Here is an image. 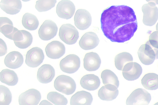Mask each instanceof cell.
<instances>
[{
	"instance_id": "obj_13",
	"label": "cell",
	"mask_w": 158,
	"mask_h": 105,
	"mask_svg": "<svg viewBox=\"0 0 158 105\" xmlns=\"http://www.w3.org/2000/svg\"><path fill=\"white\" fill-rule=\"evenodd\" d=\"M142 72L141 65L135 62L126 64L123 67L122 74L123 77L128 81H134L138 79Z\"/></svg>"
},
{
	"instance_id": "obj_7",
	"label": "cell",
	"mask_w": 158,
	"mask_h": 105,
	"mask_svg": "<svg viewBox=\"0 0 158 105\" xmlns=\"http://www.w3.org/2000/svg\"><path fill=\"white\" fill-rule=\"evenodd\" d=\"M80 63V59L77 55L73 54H70L61 60L60 67L62 71L68 74H72L78 70Z\"/></svg>"
},
{
	"instance_id": "obj_15",
	"label": "cell",
	"mask_w": 158,
	"mask_h": 105,
	"mask_svg": "<svg viewBox=\"0 0 158 105\" xmlns=\"http://www.w3.org/2000/svg\"><path fill=\"white\" fill-rule=\"evenodd\" d=\"M13 40L15 46L20 49L29 46L33 41L32 36L29 32L24 30H18L14 34Z\"/></svg>"
},
{
	"instance_id": "obj_9",
	"label": "cell",
	"mask_w": 158,
	"mask_h": 105,
	"mask_svg": "<svg viewBox=\"0 0 158 105\" xmlns=\"http://www.w3.org/2000/svg\"><path fill=\"white\" fill-rule=\"evenodd\" d=\"M44 58L42 50L38 47H34L27 51L26 55L25 63L30 67H36L42 63Z\"/></svg>"
},
{
	"instance_id": "obj_22",
	"label": "cell",
	"mask_w": 158,
	"mask_h": 105,
	"mask_svg": "<svg viewBox=\"0 0 158 105\" xmlns=\"http://www.w3.org/2000/svg\"><path fill=\"white\" fill-rule=\"evenodd\" d=\"M93 100L91 94L84 91H78L71 97L70 100L71 105H89Z\"/></svg>"
},
{
	"instance_id": "obj_12",
	"label": "cell",
	"mask_w": 158,
	"mask_h": 105,
	"mask_svg": "<svg viewBox=\"0 0 158 105\" xmlns=\"http://www.w3.org/2000/svg\"><path fill=\"white\" fill-rule=\"evenodd\" d=\"M41 99L39 91L35 89H29L21 94L19 98L20 105H38Z\"/></svg>"
},
{
	"instance_id": "obj_8",
	"label": "cell",
	"mask_w": 158,
	"mask_h": 105,
	"mask_svg": "<svg viewBox=\"0 0 158 105\" xmlns=\"http://www.w3.org/2000/svg\"><path fill=\"white\" fill-rule=\"evenodd\" d=\"M57 31L58 27L56 23L51 20H46L40 27L38 35L42 40L48 41L56 36Z\"/></svg>"
},
{
	"instance_id": "obj_14",
	"label": "cell",
	"mask_w": 158,
	"mask_h": 105,
	"mask_svg": "<svg viewBox=\"0 0 158 105\" xmlns=\"http://www.w3.org/2000/svg\"><path fill=\"white\" fill-rule=\"evenodd\" d=\"M47 56L53 59H59L65 54V48L64 45L60 41L55 40L48 43L45 48Z\"/></svg>"
},
{
	"instance_id": "obj_1",
	"label": "cell",
	"mask_w": 158,
	"mask_h": 105,
	"mask_svg": "<svg viewBox=\"0 0 158 105\" xmlns=\"http://www.w3.org/2000/svg\"><path fill=\"white\" fill-rule=\"evenodd\" d=\"M133 10L125 5L112 6L102 12L100 19L104 35L113 42L123 43L130 39L137 29Z\"/></svg>"
},
{
	"instance_id": "obj_3",
	"label": "cell",
	"mask_w": 158,
	"mask_h": 105,
	"mask_svg": "<svg viewBox=\"0 0 158 105\" xmlns=\"http://www.w3.org/2000/svg\"><path fill=\"white\" fill-rule=\"evenodd\" d=\"M54 86L56 90L67 95L73 94L76 87L74 79L65 75L58 76L54 81Z\"/></svg>"
},
{
	"instance_id": "obj_25",
	"label": "cell",
	"mask_w": 158,
	"mask_h": 105,
	"mask_svg": "<svg viewBox=\"0 0 158 105\" xmlns=\"http://www.w3.org/2000/svg\"><path fill=\"white\" fill-rule=\"evenodd\" d=\"M141 82L145 89L156 90L158 88V75L153 73L146 74L142 78Z\"/></svg>"
},
{
	"instance_id": "obj_34",
	"label": "cell",
	"mask_w": 158,
	"mask_h": 105,
	"mask_svg": "<svg viewBox=\"0 0 158 105\" xmlns=\"http://www.w3.org/2000/svg\"><path fill=\"white\" fill-rule=\"evenodd\" d=\"M0 56L5 55L7 52V47L6 43L1 38H0Z\"/></svg>"
},
{
	"instance_id": "obj_10",
	"label": "cell",
	"mask_w": 158,
	"mask_h": 105,
	"mask_svg": "<svg viewBox=\"0 0 158 105\" xmlns=\"http://www.w3.org/2000/svg\"><path fill=\"white\" fill-rule=\"evenodd\" d=\"M74 24L79 30H84L91 25L92 17L90 13L84 9H79L76 12L74 17Z\"/></svg>"
},
{
	"instance_id": "obj_33",
	"label": "cell",
	"mask_w": 158,
	"mask_h": 105,
	"mask_svg": "<svg viewBox=\"0 0 158 105\" xmlns=\"http://www.w3.org/2000/svg\"><path fill=\"white\" fill-rule=\"evenodd\" d=\"M148 40L153 46L158 49V30L154 31L151 34Z\"/></svg>"
},
{
	"instance_id": "obj_35",
	"label": "cell",
	"mask_w": 158,
	"mask_h": 105,
	"mask_svg": "<svg viewBox=\"0 0 158 105\" xmlns=\"http://www.w3.org/2000/svg\"><path fill=\"white\" fill-rule=\"evenodd\" d=\"M53 105L51 103L48 101L44 100H42L40 103L39 105Z\"/></svg>"
},
{
	"instance_id": "obj_29",
	"label": "cell",
	"mask_w": 158,
	"mask_h": 105,
	"mask_svg": "<svg viewBox=\"0 0 158 105\" xmlns=\"http://www.w3.org/2000/svg\"><path fill=\"white\" fill-rule=\"evenodd\" d=\"M101 78L104 85L112 84L118 88L119 81L118 78L115 74L110 70L105 69L101 73Z\"/></svg>"
},
{
	"instance_id": "obj_36",
	"label": "cell",
	"mask_w": 158,
	"mask_h": 105,
	"mask_svg": "<svg viewBox=\"0 0 158 105\" xmlns=\"http://www.w3.org/2000/svg\"><path fill=\"white\" fill-rule=\"evenodd\" d=\"M148 2H153L155 3L156 4H158V0H146Z\"/></svg>"
},
{
	"instance_id": "obj_18",
	"label": "cell",
	"mask_w": 158,
	"mask_h": 105,
	"mask_svg": "<svg viewBox=\"0 0 158 105\" xmlns=\"http://www.w3.org/2000/svg\"><path fill=\"white\" fill-rule=\"evenodd\" d=\"M83 62L84 68L89 71H95L98 69L101 63L98 55L93 52L87 53L85 54Z\"/></svg>"
},
{
	"instance_id": "obj_4",
	"label": "cell",
	"mask_w": 158,
	"mask_h": 105,
	"mask_svg": "<svg viewBox=\"0 0 158 105\" xmlns=\"http://www.w3.org/2000/svg\"><path fill=\"white\" fill-rule=\"evenodd\" d=\"M59 35L62 41L69 45L75 43L79 37L77 29L69 23L62 25L60 28Z\"/></svg>"
},
{
	"instance_id": "obj_37",
	"label": "cell",
	"mask_w": 158,
	"mask_h": 105,
	"mask_svg": "<svg viewBox=\"0 0 158 105\" xmlns=\"http://www.w3.org/2000/svg\"><path fill=\"white\" fill-rule=\"evenodd\" d=\"M156 30H158V22L156 25Z\"/></svg>"
},
{
	"instance_id": "obj_17",
	"label": "cell",
	"mask_w": 158,
	"mask_h": 105,
	"mask_svg": "<svg viewBox=\"0 0 158 105\" xmlns=\"http://www.w3.org/2000/svg\"><path fill=\"white\" fill-rule=\"evenodd\" d=\"M55 76L53 67L49 64H44L38 71L37 78L38 81L42 83L47 84L51 82Z\"/></svg>"
},
{
	"instance_id": "obj_21",
	"label": "cell",
	"mask_w": 158,
	"mask_h": 105,
	"mask_svg": "<svg viewBox=\"0 0 158 105\" xmlns=\"http://www.w3.org/2000/svg\"><path fill=\"white\" fill-rule=\"evenodd\" d=\"M80 84L83 88L86 90L94 91L99 87L100 81L98 77L94 74H87L81 78Z\"/></svg>"
},
{
	"instance_id": "obj_5",
	"label": "cell",
	"mask_w": 158,
	"mask_h": 105,
	"mask_svg": "<svg viewBox=\"0 0 158 105\" xmlns=\"http://www.w3.org/2000/svg\"><path fill=\"white\" fill-rule=\"evenodd\" d=\"M151 99L150 94L145 90L138 88L132 91L127 98V105H148Z\"/></svg>"
},
{
	"instance_id": "obj_32",
	"label": "cell",
	"mask_w": 158,
	"mask_h": 105,
	"mask_svg": "<svg viewBox=\"0 0 158 105\" xmlns=\"http://www.w3.org/2000/svg\"><path fill=\"white\" fill-rule=\"evenodd\" d=\"M12 94L9 89L6 87L0 85V105H8L12 100Z\"/></svg>"
},
{
	"instance_id": "obj_2",
	"label": "cell",
	"mask_w": 158,
	"mask_h": 105,
	"mask_svg": "<svg viewBox=\"0 0 158 105\" xmlns=\"http://www.w3.org/2000/svg\"><path fill=\"white\" fill-rule=\"evenodd\" d=\"M139 59L145 65L152 64L156 59H158V49L155 48L149 40L140 46L138 51Z\"/></svg>"
},
{
	"instance_id": "obj_38",
	"label": "cell",
	"mask_w": 158,
	"mask_h": 105,
	"mask_svg": "<svg viewBox=\"0 0 158 105\" xmlns=\"http://www.w3.org/2000/svg\"><path fill=\"white\" fill-rule=\"evenodd\" d=\"M22 1L25 2H28L30 1L31 0H22Z\"/></svg>"
},
{
	"instance_id": "obj_19",
	"label": "cell",
	"mask_w": 158,
	"mask_h": 105,
	"mask_svg": "<svg viewBox=\"0 0 158 105\" xmlns=\"http://www.w3.org/2000/svg\"><path fill=\"white\" fill-rule=\"evenodd\" d=\"M118 88L114 85H105L98 90V96L103 100L112 101L116 99L118 94Z\"/></svg>"
},
{
	"instance_id": "obj_27",
	"label": "cell",
	"mask_w": 158,
	"mask_h": 105,
	"mask_svg": "<svg viewBox=\"0 0 158 105\" xmlns=\"http://www.w3.org/2000/svg\"><path fill=\"white\" fill-rule=\"evenodd\" d=\"M22 24L24 27L30 30H36L39 25V22L37 17L29 13L24 14L22 19Z\"/></svg>"
},
{
	"instance_id": "obj_28",
	"label": "cell",
	"mask_w": 158,
	"mask_h": 105,
	"mask_svg": "<svg viewBox=\"0 0 158 105\" xmlns=\"http://www.w3.org/2000/svg\"><path fill=\"white\" fill-rule=\"evenodd\" d=\"M114 61L116 68L119 70L122 71L126 64L133 62V58L130 53L123 52L116 55L114 58Z\"/></svg>"
},
{
	"instance_id": "obj_20",
	"label": "cell",
	"mask_w": 158,
	"mask_h": 105,
	"mask_svg": "<svg viewBox=\"0 0 158 105\" xmlns=\"http://www.w3.org/2000/svg\"><path fill=\"white\" fill-rule=\"evenodd\" d=\"M23 55L17 51H12L9 53L5 57L4 63L7 67L16 69L20 67L23 63Z\"/></svg>"
},
{
	"instance_id": "obj_11",
	"label": "cell",
	"mask_w": 158,
	"mask_h": 105,
	"mask_svg": "<svg viewBox=\"0 0 158 105\" xmlns=\"http://www.w3.org/2000/svg\"><path fill=\"white\" fill-rule=\"evenodd\" d=\"M75 10V5L72 1L69 0H62L57 5L56 13L60 18L68 19L74 15Z\"/></svg>"
},
{
	"instance_id": "obj_16",
	"label": "cell",
	"mask_w": 158,
	"mask_h": 105,
	"mask_svg": "<svg viewBox=\"0 0 158 105\" xmlns=\"http://www.w3.org/2000/svg\"><path fill=\"white\" fill-rule=\"evenodd\" d=\"M99 42V39L95 33L88 32L82 35L79 41V44L82 49L88 50L95 48Z\"/></svg>"
},
{
	"instance_id": "obj_30",
	"label": "cell",
	"mask_w": 158,
	"mask_h": 105,
	"mask_svg": "<svg viewBox=\"0 0 158 105\" xmlns=\"http://www.w3.org/2000/svg\"><path fill=\"white\" fill-rule=\"evenodd\" d=\"M47 99L54 104L65 105L68 103V100L64 96L56 91H51L48 93Z\"/></svg>"
},
{
	"instance_id": "obj_31",
	"label": "cell",
	"mask_w": 158,
	"mask_h": 105,
	"mask_svg": "<svg viewBox=\"0 0 158 105\" xmlns=\"http://www.w3.org/2000/svg\"><path fill=\"white\" fill-rule=\"evenodd\" d=\"M56 0H39L36 2L35 8L39 12L48 11L54 7Z\"/></svg>"
},
{
	"instance_id": "obj_6",
	"label": "cell",
	"mask_w": 158,
	"mask_h": 105,
	"mask_svg": "<svg viewBox=\"0 0 158 105\" xmlns=\"http://www.w3.org/2000/svg\"><path fill=\"white\" fill-rule=\"evenodd\" d=\"M143 13V22L147 26H152L158 19V8L155 3L150 2L144 4L142 7Z\"/></svg>"
},
{
	"instance_id": "obj_23",
	"label": "cell",
	"mask_w": 158,
	"mask_h": 105,
	"mask_svg": "<svg viewBox=\"0 0 158 105\" xmlns=\"http://www.w3.org/2000/svg\"><path fill=\"white\" fill-rule=\"evenodd\" d=\"M18 29L13 26L12 21L6 17H0V32L6 37L13 40V37Z\"/></svg>"
},
{
	"instance_id": "obj_24",
	"label": "cell",
	"mask_w": 158,
	"mask_h": 105,
	"mask_svg": "<svg viewBox=\"0 0 158 105\" xmlns=\"http://www.w3.org/2000/svg\"><path fill=\"white\" fill-rule=\"evenodd\" d=\"M0 6L6 13L14 15L20 12L22 5L20 0H1Z\"/></svg>"
},
{
	"instance_id": "obj_26",
	"label": "cell",
	"mask_w": 158,
	"mask_h": 105,
	"mask_svg": "<svg viewBox=\"0 0 158 105\" xmlns=\"http://www.w3.org/2000/svg\"><path fill=\"white\" fill-rule=\"evenodd\" d=\"M0 80L8 86H14L17 84L18 78L14 71L6 69L2 70L0 73Z\"/></svg>"
}]
</instances>
